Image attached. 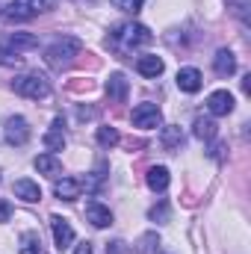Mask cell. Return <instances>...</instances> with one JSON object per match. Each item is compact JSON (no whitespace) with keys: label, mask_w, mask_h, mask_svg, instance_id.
I'll return each instance as SVG.
<instances>
[{"label":"cell","mask_w":251,"mask_h":254,"mask_svg":"<svg viewBox=\"0 0 251 254\" xmlns=\"http://www.w3.org/2000/svg\"><path fill=\"white\" fill-rule=\"evenodd\" d=\"M151 30L145 24H119L110 36H107V48H113L116 54H133L136 48H145L151 42Z\"/></svg>","instance_id":"obj_1"},{"label":"cell","mask_w":251,"mask_h":254,"mask_svg":"<svg viewBox=\"0 0 251 254\" xmlns=\"http://www.w3.org/2000/svg\"><path fill=\"white\" fill-rule=\"evenodd\" d=\"M80 51H83V42L77 36H60L45 48V60L51 68H65L74 63V57H80Z\"/></svg>","instance_id":"obj_2"},{"label":"cell","mask_w":251,"mask_h":254,"mask_svg":"<svg viewBox=\"0 0 251 254\" xmlns=\"http://www.w3.org/2000/svg\"><path fill=\"white\" fill-rule=\"evenodd\" d=\"M12 89L21 98H30V101H42V98L51 95V83L42 74H21V77L12 80Z\"/></svg>","instance_id":"obj_3"},{"label":"cell","mask_w":251,"mask_h":254,"mask_svg":"<svg viewBox=\"0 0 251 254\" xmlns=\"http://www.w3.org/2000/svg\"><path fill=\"white\" fill-rule=\"evenodd\" d=\"M130 122L133 127H142V130H157L163 127V113L157 104H136L130 113Z\"/></svg>","instance_id":"obj_4"},{"label":"cell","mask_w":251,"mask_h":254,"mask_svg":"<svg viewBox=\"0 0 251 254\" xmlns=\"http://www.w3.org/2000/svg\"><path fill=\"white\" fill-rule=\"evenodd\" d=\"M3 139L9 145H18V148L27 145V139H30V122L24 116H9L6 125H3Z\"/></svg>","instance_id":"obj_5"},{"label":"cell","mask_w":251,"mask_h":254,"mask_svg":"<svg viewBox=\"0 0 251 254\" xmlns=\"http://www.w3.org/2000/svg\"><path fill=\"white\" fill-rule=\"evenodd\" d=\"M51 231H54V243H57L60 252L71 249V243H74V228L68 225V219H63V216H51Z\"/></svg>","instance_id":"obj_6"},{"label":"cell","mask_w":251,"mask_h":254,"mask_svg":"<svg viewBox=\"0 0 251 254\" xmlns=\"http://www.w3.org/2000/svg\"><path fill=\"white\" fill-rule=\"evenodd\" d=\"M104 89H107L110 101H116V104H125V101H127V92H130V83H127V77L122 74V71H113V74L107 77Z\"/></svg>","instance_id":"obj_7"},{"label":"cell","mask_w":251,"mask_h":254,"mask_svg":"<svg viewBox=\"0 0 251 254\" xmlns=\"http://www.w3.org/2000/svg\"><path fill=\"white\" fill-rule=\"evenodd\" d=\"M207 110H210V116H228V113H234V95L228 89H216L207 98Z\"/></svg>","instance_id":"obj_8"},{"label":"cell","mask_w":251,"mask_h":254,"mask_svg":"<svg viewBox=\"0 0 251 254\" xmlns=\"http://www.w3.org/2000/svg\"><path fill=\"white\" fill-rule=\"evenodd\" d=\"M63 127L65 125H63V119H60V116L51 122V130H48V133H45V139H42L48 154H57V151H63V148H65V130H63Z\"/></svg>","instance_id":"obj_9"},{"label":"cell","mask_w":251,"mask_h":254,"mask_svg":"<svg viewBox=\"0 0 251 254\" xmlns=\"http://www.w3.org/2000/svg\"><path fill=\"white\" fill-rule=\"evenodd\" d=\"M201 86H204V77H201L198 68H181V71H178V89H181V92L195 95Z\"/></svg>","instance_id":"obj_10"},{"label":"cell","mask_w":251,"mask_h":254,"mask_svg":"<svg viewBox=\"0 0 251 254\" xmlns=\"http://www.w3.org/2000/svg\"><path fill=\"white\" fill-rule=\"evenodd\" d=\"M15 198H21V201H27V204H36V201H42V190H39V184L36 181H30V178H21V181H15Z\"/></svg>","instance_id":"obj_11"},{"label":"cell","mask_w":251,"mask_h":254,"mask_svg":"<svg viewBox=\"0 0 251 254\" xmlns=\"http://www.w3.org/2000/svg\"><path fill=\"white\" fill-rule=\"evenodd\" d=\"M80 192H83V184H80L77 178H63V181L54 184V195H57L60 201H77Z\"/></svg>","instance_id":"obj_12"},{"label":"cell","mask_w":251,"mask_h":254,"mask_svg":"<svg viewBox=\"0 0 251 254\" xmlns=\"http://www.w3.org/2000/svg\"><path fill=\"white\" fill-rule=\"evenodd\" d=\"M86 219H89L95 228H110V225H113L110 207H104V204H98V201H89V204H86Z\"/></svg>","instance_id":"obj_13"},{"label":"cell","mask_w":251,"mask_h":254,"mask_svg":"<svg viewBox=\"0 0 251 254\" xmlns=\"http://www.w3.org/2000/svg\"><path fill=\"white\" fill-rule=\"evenodd\" d=\"M213 71H216L219 77H231V74H237V57H234L228 48L216 51V57H213Z\"/></svg>","instance_id":"obj_14"},{"label":"cell","mask_w":251,"mask_h":254,"mask_svg":"<svg viewBox=\"0 0 251 254\" xmlns=\"http://www.w3.org/2000/svg\"><path fill=\"white\" fill-rule=\"evenodd\" d=\"M145 181H148V187H151L154 192H166L169 184H172V175H169L166 166H151L148 175H145Z\"/></svg>","instance_id":"obj_15"},{"label":"cell","mask_w":251,"mask_h":254,"mask_svg":"<svg viewBox=\"0 0 251 254\" xmlns=\"http://www.w3.org/2000/svg\"><path fill=\"white\" fill-rule=\"evenodd\" d=\"M136 71H139L142 77H160V74L166 71V63H163L160 57H154V54H145V57L136 60Z\"/></svg>","instance_id":"obj_16"},{"label":"cell","mask_w":251,"mask_h":254,"mask_svg":"<svg viewBox=\"0 0 251 254\" xmlns=\"http://www.w3.org/2000/svg\"><path fill=\"white\" fill-rule=\"evenodd\" d=\"M18 254H48L42 246V237L36 231H24L18 240Z\"/></svg>","instance_id":"obj_17"},{"label":"cell","mask_w":251,"mask_h":254,"mask_svg":"<svg viewBox=\"0 0 251 254\" xmlns=\"http://www.w3.org/2000/svg\"><path fill=\"white\" fill-rule=\"evenodd\" d=\"M33 166H36V172H42V175H48V178H57V175L63 172V163L57 160V154H39V157L33 160Z\"/></svg>","instance_id":"obj_18"},{"label":"cell","mask_w":251,"mask_h":254,"mask_svg":"<svg viewBox=\"0 0 251 254\" xmlns=\"http://www.w3.org/2000/svg\"><path fill=\"white\" fill-rule=\"evenodd\" d=\"M195 130H192V133H195V136H198V139H204V142H213V139H216V133H219V125H216V122H213V119H195Z\"/></svg>","instance_id":"obj_19"},{"label":"cell","mask_w":251,"mask_h":254,"mask_svg":"<svg viewBox=\"0 0 251 254\" xmlns=\"http://www.w3.org/2000/svg\"><path fill=\"white\" fill-rule=\"evenodd\" d=\"M160 139H163V145H166L169 151H178V148L184 145V130H181L178 125H166Z\"/></svg>","instance_id":"obj_20"},{"label":"cell","mask_w":251,"mask_h":254,"mask_svg":"<svg viewBox=\"0 0 251 254\" xmlns=\"http://www.w3.org/2000/svg\"><path fill=\"white\" fill-rule=\"evenodd\" d=\"M3 15H6L9 21H30L36 12L30 9V3H9V6L3 9Z\"/></svg>","instance_id":"obj_21"},{"label":"cell","mask_w":251,"mask_h":254,"mask_svg":"<svg viewBox=\"0 0 251 254\" xmlns=\"http://www.w3.org/2000/svg\"><path fill=\"white\" fill-rule=\"evenodd\" d=\"M98 145L104 148V151H110V148H116L119 142H122V136H119V130L116 127H98Z\"/></svg>","instance_id":"obj_22"},{"label":"cell","mask_w":251,"mask_h":254,"mask_svg":"<svg viewBox=\"0 0 251 254\" xmlns=\"http://www.w3.org/2000/svg\"><path fill=\"white\" fill-rule=\"evenodd\" d=\"M39 42H36V36H30V33H15L12 39H9V51L12 54H21V51H27V48H36Z\"/></svg>","instance_id":"obj_23"},{"label":"cell","mask_w":251,"mask_h":254,"mask_svg":"<svg viewBox=\"0 0 251 254\" xmlns=\"http://www.w3.org/2000/svg\"><path fill=\"white\" fill-rule=\"evenodd\" d=\"M228 9L243 21V24H249V9H251V0H228Z\"/></svg>","instance_id":"obj_24"},{"label":"cell","mask_w":251,"mask_h":254,"mask_svg":"<svg viewBox=\"0 0 251 254\" xmlns=\"http://www.w3.org/2000/svg\"><path fill=\"white\" fill-rule=\"evenodd\" d=\"M136 246H139V252H142V254H154V249L160 246V237H157V231H151V234H142Z\"/></svg>","instance_id":"obj_25"},{"label":"cell","mask_w":251,"mask_h":254,"mask_svg":"<svg viewBox=\"0 0 251 254\" xmlns=\"http://www.w3.org/2000/svg\"><path fill=\"white\" fill-rule=\"evenodd\" d=\"M148 219H151V222H160V225H163V222H169V204H166V201H160L157 207H151V210H148Z\"/></svg>","instance_id":"obj_26"},{"label":"cell","mask_w":251,"mask_h":254,"mask_svg":"<svg viewBox=\"0 0 251 254\" xmlns=\"http://www.w3.org/2000/svg\"><path fill=\"white\" fill-rule=\"evenodd\" d=\"M113 6H116V9H122V12H130V15H136V12L145 6V0H113Z\"/></svg>","instance_id":"obj_27"},{"label":"cell","mask_w":251,"mask_h":254,"mask_svg":"<svg viewBox=\"0 0 251 254\" xmlns=\"http://www.w3.org/2000/svg\"><path fill=\"white\" fill-rule=\"evenodd\" d=\"M107 254H133V252H130V246H127V243H122V240H113V243L107 246Z\"/></svg>","instance_id":"obj_28"},{"label":"cell","mask_w":251,"mask_h":254,"mask_svg":"<svg viewBox=\"0 0 251 254\" xmlns=\"http://www.w3.org/2000/svg\"><path fill=\"white\" fill-rule=\"evenodd\" d=\"M57 0H30V9L33 12H45V9H54Z\"/></svg>","instance_id":"obj_29"},{"label":"cell","mask_w":251,"mask_h":254,"mask_svg":"<svg viewBox=\"0 0 251 254\" xmlns=\"http://www.w3.org/2000/svg\"><path fill=\"white\" fill-rule=\"evenodd\" d=\"M9 219H12V207H9V201H3V198H0V225H3V222H9Z\"/></svg>","instance_id":"obj_30"},{"label":"cell","mask_w":251,"mask_h":254,"mask_svg":"<svg viewBox=\"0 0 251 254\" xmlns=\"http://www.w3.org/2000/svg\"><path fill=\"white\" fill-rule=\"evenodd\" d=\"M74 254H92V243H77Z\"/></svg>","instance_id":"obj_31"},{"label":"cell","mask_w":251,"mask_h":254,"mask_svg":"<svg viewBox=\"0 0 251 254\" xmlns=\"http://www.w3.org/2000/svg\"><path fill=\"white\" fill-rule=\"evenodd\" d=\"M243 92H251V74L243 80Z\"/></svg>","instance_id":"obj_32"},{"label":"cell","mask_w":251,"mask_h":254,"mask_svg":"<svg viewBox=\"0 0 251 254\" xmlns=\"http://www.w3.org/2000/svg\"><path fill=\"white\" fill-rule=\"evenodd\" d=\"M154 254H169V252H154Z\"/></svg>","instance_id":"obj_33"}]
</instances>
